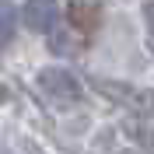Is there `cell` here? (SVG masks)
<instances>
[{"label":"cell","instance_id":"obj_1","mask_svg":"<svg viewBox=\"0 0 154 154\" xmlns=\"http://www.w3.org/2000/svg\"><path fill=\"white\" fill-rule=\"evenodd\" d=\"M38 91L46 95L49 105H56V109H67V105L81 102V81L63 67H42L38 70Z\"/></svg>","mask_w":154,"mask_h":154},{"label":"cell","instance_id":"obj_2","mask_svg":"<svg viewBox=\"0 0 154 154\" xmlns=\"http://www.w3.org/2000/svg\"><path fill=\"white\" fill-rule=\"evenodd\" d=\"M63 14H67L70 28L81 32V35H95L98 25H102V4H95V0H74L63 7Z\"/></svg>","mask_w":154,"mask_h":154},{"label":"cell","instance_id":"obj_3","mask_svg":"<svg viewBox=\"0 0 154 154\" xmlns=\"http://www.w3.org/2000/svg\"><path fill=\"white\" fill-rule=\"evenodd\" d=\"M56 4H49V0H32L21 7V21H25V28L28 32H53L56 25Z\"/></svg>","mask_w":154,"mask_h":154},{"label":"cell","instance_id":"obj_4","mask_svg":"<svg viewBox=\"0 0 154 154\" xmlns=\"http://www.w3.org/2000/svg\"><path fill=\"white\" fill-rule=\"evenodd\" d=\"M49 46L56 49V53H63V56H77V53H81V42H77V38H70L63 28H56L53 35H49Z\"/></svg>","mask_w":154,"mask_h":154},{"label":"cell","instance_id":"obj_5","mask_svg":"<svg viewBox=\"0 0 154 154\" xmlns=\"http://www.w3.org/2000/svg\"><path fill=\"white\" fill-rule=\"evenodd\" d=\"M14 25H18V7L14 4H0V42H7L11 35H14Z\"/></svg>","mask_w":154,"mask_h":154},{"label":"cell","instance_id":"obj_6","mask_svg":"<svg viewBox=\"0 0 154 154\" xmlns=\"http://www.w3.org/2000/svg\"><path fill=\"white\" fill-rule=\"evenodd\" d=\"M126 133H133V140H140L144 147H154V130L147 123H140V119H126V126H123Z\"/></svg>","mask_w":154,"mask_h":154},{"label":"cell","instance_id":"obj_7","mask_svg":"<svg viewBox=\"0 0 154 154\" xmlns=\"http://www.w3.org/2000/svg\"><path fill=\"white\" fill-rule=\"evenodd\" d=\"M130 105H133V112H140V116H151V112H154V91H133Z\"/></svg>","mask_w":154,"mask_h":154},{"label":"cell","instance_id":"obj_8","mask_svg":"<svg viewBox=\"0 0 154 154\" xmlns=\"http://www.w3.org/2000/svg\"><path fill=\"white\" fill-rule=\"evenodd\" d=\"M144 18H147V25H151V35H154V4L144 7Z\"/></svg>","mask_w":154,"mask_h":154},{"label":"cell","instance_id":"obj_9","mask_svg":"<svg viewBox=\"0 0 154 154\" xmlns=\"http://www.w3.org/2000/svg\"><path fill=\"white\" fill-rule=\"evenodd\" d=\"M4 102H7V88L0 84V105H4Z\"/></svg>","mask_w":154,"mask_h":154},{"label":"cell","instance_id":"obj_10","mask_svg":"<svg viewBox=\"0 0 154 154\" xmlns=\"http://www.w3.org/2000/svg\"><path fill=\"white\" fill-rule=\"evenodd\" d=\"M123 154H140V151H123Z\"/></svg>","mask_w":154,"mask_h":154}]
</instances>
